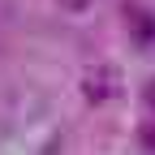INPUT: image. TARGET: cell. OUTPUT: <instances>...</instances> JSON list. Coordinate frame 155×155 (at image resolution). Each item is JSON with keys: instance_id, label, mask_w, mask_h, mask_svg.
Returning <instances> with one entry per match:
<instances>
[{"instance_id": "obj_1", "label": "cell", "mask_w": 155, "mask_h": 155, "mask_svg": "<svg viewBox=\"0 0 155 155\" xmlns=\"http://www.w3.org/2000/svg\"><path fill=\"white\" fill-rule=\"evenodd\" d=\"M82 95H86L91 104H116L125 95V73L116 69V65H86Z\"/></svg>"}, {"instance_id": "obj_2", "label": "cell", "mask_w": 155, "mask_h": 155, "mask_svg": "<svg viewBox=\"0 0 155 155\" xmlns=\"http://www.w3.org/2000/svg\"><path fill=\"white\" fill-rule=\"evenodd\" d=\"M125 22H129L134 48L151 52V48H155V9H147V5H125Z\"/></svg>"}, {"instance_id": "obj_3", "label": "cell", "mask_w": 155, "mask_h": 155, "mask_svg": "<svg viewBox=\"0 0 155 155\" xmlns=\"http://www.w3.org/2000/svg\"><path fill=\"white\" fill-rule=\"evenodd\" d=\"M138 142H142V151H151V155H155V121L138 125Z\"/></svg>"}, {"instance_id": "obj_4", "label": "cell", "mask_w": 155, "mask_h": 155, "mask_svg": "<svg viewBox=\"0 0 155 155\" xmlns=\"http://www.w3.org/2000/svg\"><path fill=\"white\" fill-rule=\"evenodd\" d=\"M142 104L155 112V78H147V82H142Z\"/></svg>"}, {"instance_id": "obj_5", "label": "cell", "mask_w": 155, "mask_h": 155, "mask_svg": "<svg viewBox=\"0 0 155 155\" xmlns=\"http://www.w3.org/2000/svg\"><path fill=\"white\" fill-rule=\"evenodd\" d=\"M65 13H82V9H91V0H56Z\"/></svg>"}]
</instances>
